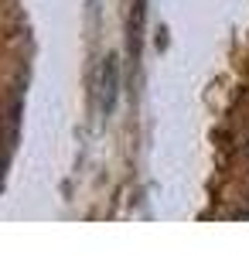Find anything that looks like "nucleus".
<instances>
[{
	"mask_svg": "<svg viewBox=\"0 0 249 256\" xmlns=\"http://www.w3.org/2000/svg\"><path fill=\"white\" fill-rule=\"evenodd\" d=\"M246 150H249V144H246Z\"/></svg>",
	"mask_w": 249,
	"mask_h": 256,
	"instance_id": "nucleus-1",
	"label": "nucleus"
}]
</instances>
